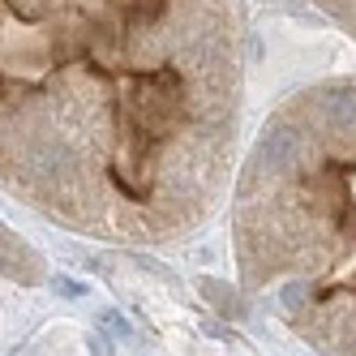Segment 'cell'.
Instances as JSON below:
<instances>
[{"label": "cell", "instance_id": "obj_1", "mask_svg": "<svg viewBox=\"0 0 356 356\" xmlns=\"http://www.w3.org/2000/svg\"><path fill=\"white\" fill-rule=\"evenodd\" d=\"M245 0H0V172L60 219L168 236L236 142Z\"/></svg>", "mask_w": 356, "mask_h": 356}, {"label": "cell", "instance_id": "obj_2", "mask_svg": "<svg viewBox=\"0 0 356 356\" xmlns=\"http://www.w3.org/2000/svg\"><path fill=\"white\" fill-rule=\"evenodd\" d=\"M241 266L330 356H356V78L275 112L241 181Z\"/></svg>", "mask_w": 356, "mask_h": 356}, {"label": "cell", "instance_id": "obj_3", "mask_svg": "<svg viewBox=\"0 0 356 356\" xmlns=\"http://www.w3.org/2000/svg\"><path fill=\"white\" fill-rule=\"evenodd\" d=\"M318 9H326L339 26H348L356 35V0H318Z\"/></svg>", "mask_w": 356, "mask_h": 356}, {"label": "cell", "instance_id": "obj_4", "mask_svg": "<svg viewBox=\"0 0 356 356\" xmlns=\"http://www.w3.org/2000/svg\"><path fill=\"white\" fill-rule=\"evenodd\" d=\"M56 292H60V296H82L86 288H82V284H73V279H56Z\"/></svg>", "mask_w": 356, "mask_h": 356}]
</instances>
